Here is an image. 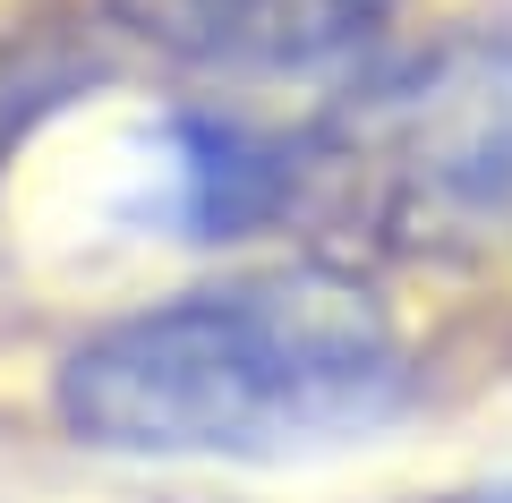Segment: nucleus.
<instances>
[{
    "instance_id": "5",
    "label": "nucleus",
    "mask_w": 512,
    "mask_h": 503,
    "mask_svg": "<svg viewBox=\"0 0 512 503\" xmlns=\"http://www.w3.org/2000/svg\"><path fill=\"white\" fill-rule=\"evenodd\" d=\"M419 503H512V478H487V486H453V495H419Z\"/></svg>"
},
{
    "instance_id": "1",
    "label": "nucleus",
    "mask_w": 512,
    "mask_h": 503,
    "mask_svg": "<svg viewBox=\"0 0 512 503\" xmlns=\"http://www.w3.org/2000/svg\"><path fill=\"white\" fill-rule=\"evenodd\" d=\"M410 384V342L376 290L282 265L86 333L52 376V410L120 461H299L402 418Z\"/></svg>"
},
{
    "instance_id": "4",
    "label": "nucleus",
    "mask_w": 512,
    "mask_h": 503,
    "mask_svg": "<svg viewBox=\"0 0 512 503\" xmlns=\"http://www.w3.org/2000/svg\"><path fill=\"white\" fill-rule=\"evenodd\" d=\"M94 60L60 52V43L43 35H0V171L35 145V128L52 120V111H69L77 94H86Z\"/></svg>"
},
{
    "instance_id": "2",
    "label": "nucleus",
    "mask_w": 512,
    "mask_h": 503,
    "mask_svg": "<svg viewBox=\"0 0 512 503\" xmlns=\"http://www.w3.org/2000/svg\"><path fill=\"white\" fill-rule=\"evenodd\" d=\"M291 214L393 248L512 239V43H436L291 137Z\"/></svg>"
},
{
    "instance_id": "3",
    "label": "nucleus",
    "mask_w": 512,
    "mask_h": 503,
    "mask_svg": "<svg viewBox=\"0 0 512 503\" xmlns=\"http://www.w3.org/2000/svg\"><path fill=\"white\" fill-rule=\"evenodd\" d=\"M402 0H103L128 43L197 77H308L367 52Z\"/></svg>"
}]
</instances>
